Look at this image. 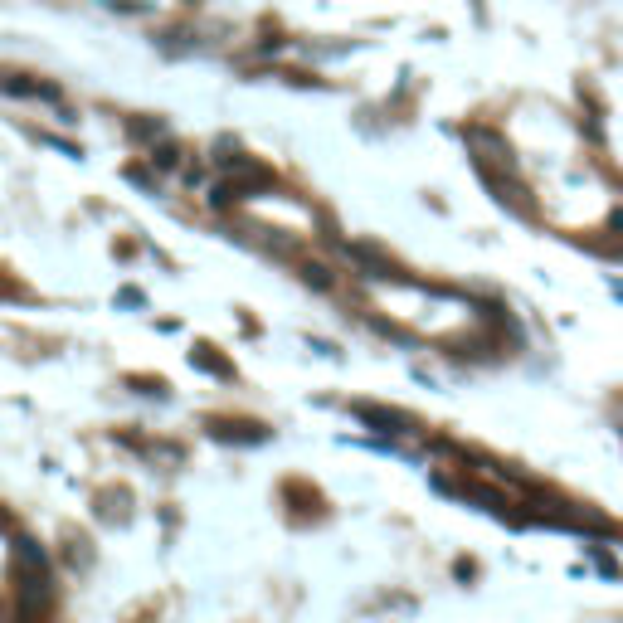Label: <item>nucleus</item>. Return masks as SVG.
<instances>
[{"mask_svg":"<svg viewBox=\"0 0 623 623\" xmlns=\"http://www.w3.org/2000/svg\"><path fill=\"white\" fill-rule=\"evenodd\" d=\"M54 604V589H49V575H25L20 580V599H15V619L20 623H39Z\"/></svg>","mask_w":623,"mask_h":623,"instance_id":"nucleus-1","label":"nucleus"},{"mask_svg":"<svg viewBox=\"0 0 623 623\" xmlns=\"http://www.w3.org/2000/svg\"><path fill=\"white\" fill-rule=\"evenodd\" d=\"M20 565H25V575H44V570H49V555H44L35 541H20Z\"/></svg>","mask_w":623,"mask_h":623,"instance_id":"nucleus-2","label":"nucleus"},{"mask_svg":"<svg viewBox=\"0 0 623 623\" xmlns=\"http://www.w3.org/2000/svg\"><path fill=\"white\" fill-rule=\"evenodd\" d=\"M0 623H10V609H5V604H0Z\"/></svg>","mask_w":623,"mask_h":623,"instance_id":"nucleus-3","label":"nucleus"}]
</instances>
